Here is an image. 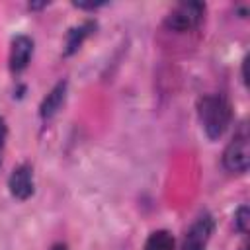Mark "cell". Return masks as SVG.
<instances>
[{
  "label": "cell",
  "mask_w": 250,
  "mask_h": 250,
  "mask_svg": "<svg viewBox=\"0 0 250 250\" xmlns=\"http://www.w3.org/2000/svg\"><path fill=\"white\" fill-rule=\"evenodd\" d=\"M143 250H174V236L168 230H154L148 234Z\"/></svg>",
  "instance_id": "cell-9"
},
{
  "label": "cell",
  "mask_w": 250,
  "mask_h": 250,
  "mask_svg": "<svg viewBox=\"0 0 250 250\" xmlns=\"http://www.w3.org/2000/svg\"><path fill=\"white\" fill-rule=\"evenodd\" d=\"M6 137H8V125H6V119L0 115V150L6 143Z\"/></svg>",
  "instance_id": "cell-12"
},
{
  "label": "cell",
  "mask_w": 250,
  "mask_h": 250,
  "mask_svg": "<svg viewBox=\"0 0 250 250\" xmlns=\"http://www.w3.org/2000/svg\"><path fill=\"white\" fill-rule=\"evenodd\" d=\"M104 4L105 2H74V6L80 8V10H96V8L104 6Z\"/></svg>",
  "instance_id": "cell-11"
},
{
  "label": "cell",
  "mask_w": 250,
  "mask_h": 250,
  "mask_svg": "<svg viewBox=\"0 0 250 250\" xmlns=\"http://www.w3.org/2000/svg\"><path fill=\"white\" fill-rule=\"evenodd\" d=\"M248 207L246 205H240L238 209H236V213H234V227H236V230L238 232H242V234H246L248 232Z\"/></svg>",
  "instance_id": "cell-10"
},
{
  "label": "cell",
  "mask_w": 250,
  "mask_h": 250,
  "mask_svg": "<svg viewBox=\"0 0 250 250\" xmlns=\"http://www.w3.org/2000/svg\"><path fill=\"white\" fill-rule=\"evenodd\" d=\"M66 88H68L66 80H61V82H57V84L53 86V90L45 96V100H43L41 105H39V117H41L43 121H49V119L61 109V105H62V102H64V98H66Z\"/></svg>",
  "instance_id": "cell-7"
},
{
  "label": "cell",
  "mask_w": 250,
  "mask_h": 250,
  "mask_svg": "<svg viewBox=\"0 0 250 250\" xmlns=\"http://www.w3.org/2000/svg\"><path fill=\"white\" fill-rule=\"evenodd\" d=\"M197 117L207 139L217 141L230 125L232 107L223 94H205L197 102Z\"/></svg>",
  "instance_id": "cell-1"
},
{
  "label": "cell",
  "mask_w": 250,
  "mask_h": 250,
  "mask_svg": "<svg viewBox=\"0 0 250 250\" xmlns=\"http://www.w3.org/2000/svg\"><path fill=\"white\" fill-rule=\"evenodd\" d=\"M238 250H246V246H240V248H238Z\"/></svg>",
  "instance_id": "cell-14"
},
{
  "label": "cell",
  "mask_w": 250,
  "mask_h": 250,
  "mask_svg": "<svg viewBox=\"0 0 250 250\" xmlns=\"http://www.w3.org/2000/svg\"><path fill=\"white\" fill-rule=\"evenodd\" d=\"M248 162H250L248 135H246V129L240 127L223 152V166L230 174H244L248 170Z\"/></svg>",
  "instance_id": "cell-3"
},
{
  "label": "cell",
  "mask_w": 250,
  "mask_h": 250,
  "mask_svg": "<svg viewBox=\"0 0 250 250\" xmlns=\"http://www.w3.org/2000/svg\"><path fill=\"white\" fill-rule=\"evenodd\" d=\"M94 27H96V23H92V21H84V23L72 27V29L68 31V35H66V49H64V55L76 53V51L80 49V45L84 43V39L94 31Z\"/></svg>",
  "instance_id": "cell-8"
},
{
  "label": "cell",
  "mask_w": 250,
  "mask_h": 250,
  "mask_svg": "<svg viewBox=\"0 0 250 250\" xmlns=\"http://www.w3.org/2000/svg\"><path fill=\"white\" fill-rule=\"evenodd\" d=\"M33 55V39L27 35H16L10 43V55H8V66L14 74H20L27 68Z\"/></svg>",
  "instance_id": "cell-5"
},
{
  "label": "cell",
  "mask_w": 250,
  "mask_h": 250,
  "mask_svg": "<svg viewBox=\"0 0 250 250\" xmlns=\"http://www.w3.org/2000/svg\"><path fill=\"white\" fill-rule=\"evenodd\" d=\"M213 234V217L209 213H201L186 232L180 250H205Z\"/></svg>",
  "instance_id": "cell-4"
},
{
  "label": "cell",
  "mask_w": 250,
  "mask_h": 250,
  "mask_svg": "<svg viewBox=\"0 0 250 250\" xmlns=\"http://www.w3.org/2000/svg\"><path fill=\"white\" fill-rule=\"evenodd\" d=\"M205 16V4L201 2H180L164 18V25L176 33H188L195 29Z\"/></svg>",
  "instance_id": "cell-2"
},
{
  "label": "cell",
  "mask_w": 250,
  "mask_h": 250,
  "mask_svg": "<svg viewBox=\"0 0 250 250\" xmlns=\"http://www.w3.org/2000/svg\"><path fill=\"white\" fill-rule=\"evenodd\" d=\"M0 164H2V160H0Z\"/></svg>",
  "instance_id": "cell-15"
},
{
  "label": "cell",
  "mask_w": 250,
  "mask_h": 250,
  "mask_svg": "<svg viewBox=\"0 0 250 250\" xmlns=\"http://www.w3.org/2000/svg\"><path fill=\"white\" fill-rule=\"evenodd\" d=\"M51 250H68V248H66V244H62V242H59V244H55V246H53Z\"/></svg>",
  "instance_id": "cell-13"
},
{
  "label": "cell",
  "mask_w": 250,
  "mask_h": 250,
  "mask_svg": "<svg viewBox=\"0 0 250 250\" xmlns=\"http://www.w3.org/2000/svg\"><path fill=\"white\" fill-rule=\"evenodd\" d=\"M8 188L12 197L25 201L33 193V168L29 164H20L12 170L8 178Z\"/></svg>",
  "instance_id": "cell-6"
}]
</instances>
